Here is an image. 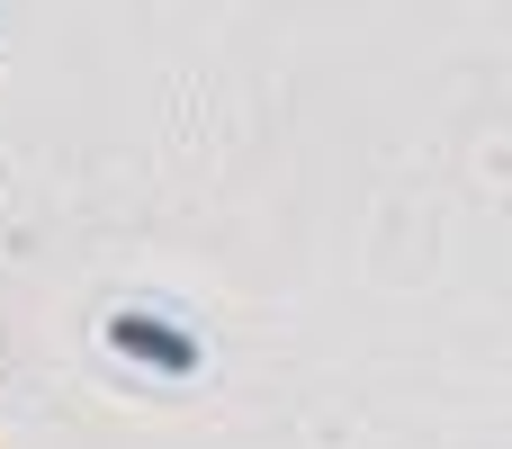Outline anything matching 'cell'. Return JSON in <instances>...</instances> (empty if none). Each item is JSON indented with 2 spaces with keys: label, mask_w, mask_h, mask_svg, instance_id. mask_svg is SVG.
I'll list each match as a JSON object with an SVG mask.
<instances>
[{
  "label": "cell",
  "mask_w": 512,
  "mask_h": 449,
  "mask_svg": "<svg viewBox=\"0 0 512 449\" xmlns=\"http://www.w3.org/2000/svg\"><path fill=\"white\" fill-rule=\"evenodd\" d=\"M108 342H117L126 360H144V369H171V378H189V369H198V342H189V333H171V324H153V315H117V324H108Z\"/></svg>",
  "instance_id": "6da1fadb"
}]
</instances>
